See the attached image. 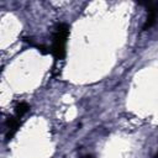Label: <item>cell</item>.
I'll list each match as a JSON object with an SVG mask.
<instances>
[{"label": "cell", "instance_id": "6da1fadb", "mask_svg": "<svg viewBox=\"0 0 158 158\" xmlns=\"http://www.w3.org/2000/svg\"><path fill=\"white\" fill-rule=\"evenodd\" d=\"M68 35H69V26L67 23L62 22L56 26L51 53L57 60H60L65 57V43H67Z\"/></svg>", "mask_w": 158, "mask_h": 158}, {"label": "cell", "instance_id": "7a4b0ae2", "mask_svg": "<svg viewBox=\"0 0 158 158\" xmlns=\"http://www.w3.org/2000/svg\"><path fill=\"white\" fill-rule=\"evenodd\" d=\"M147 7V11H148V16L143 23V30H148L149 27H152L156 21H157V17H158V2H152V1H148V2H144L142 4Z\"/></svg>", "mask_w": 158, "mask_h": 158}, {"label": "cell", "instance_id": "3957f363", "mask_svg": "<svg viewBox=\"0 0 158 158\" xmlns=\"http://www.w3.org/2000/svg\"><path fill=\"white\" fill-rule=\"evenodd\" d=\"M19 126H20V118H19V117L11 116V117L7 118V121H6V127H7L6 138H7V139H10V138L16 133Z\"/></svg>", "mask_w": 158, "mask_h": 158}, {"label": "cell", "instance_id": "277c9868", "mask_svg": "<svg viewBox=\"0 0 158 158\" xmlns=\"http://www.w3.org/2000/svg\"><path fill=\"white\" fill-rule=\"evenodd\" d=\"M28 110H30V105H28L27 102L22 101V102H20V104H17V106L15 107V116L19 117V118H21L25 114L28 112Z\"/></svg>", "mask_w": 158, "mask_h": 158}, {"label": "cell", "instance_id": "5b68a950", "mask_svg": "<svg viewBox=\"0 0 158 158\" xmlns=\"http://www.w3.org/2000/svg\"><path fill=\"white\" fill-rule=\"evenodd\" d=\"M156 158H158V153H157V156H156Z\"/></svg>", "mask_w": 158, "mask_h": 158}]
</instances>
